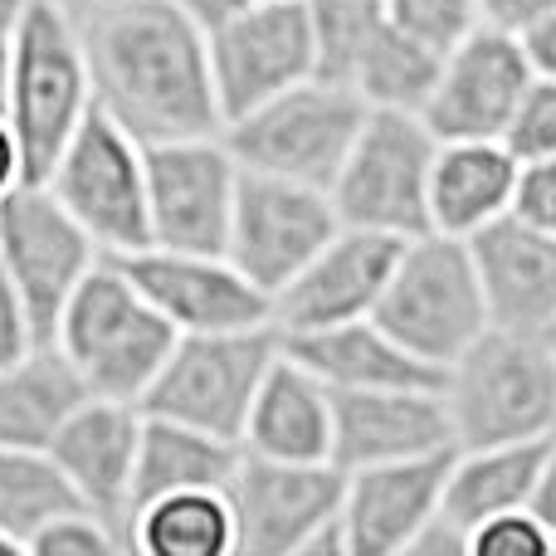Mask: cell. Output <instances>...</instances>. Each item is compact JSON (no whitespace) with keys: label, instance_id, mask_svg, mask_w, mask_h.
Segmentation results:
<instances>
[{"label":"cell","instance_id":"obj_26","mask_svg":"<svg viewBox=\"0 0 556 556\" xmlns=\"http://www.w3.org/2000/svg\"><path fill=\"white\" fill-rule=\"evenodd\" d=\"M84 376L54 342H39L29 356L0 366V444L49 450L64 420L88 401Z\"/></svg>","mask_w":556,"mask_h":556},{"label":"cell","instance_id":"obj_35","mask_svg":"<svg viewBox=\"0 0 556 556\" xmlns=\"http://www.w3.org/2000/svg\"><path fill=\"white\" fill-rule=\"evenodd\" d=\"M513 215H522L528 225L556 235V156L542 162H522L518 172V195H513Z\"/></svg>","mask_w":556,"mask_h":556},{"label":"cell","instance_id":"obj_20","mask_svg":"<svg viewBox=\"0 0 556 556\" xmlns=\"http://www.w3.org/2000/svg\"><path fill=\"white\" fill-rule=\"evenodd\" d=\"M142 450V405L88 395L49 444V459L78 493V503L103 513L127 538L132 528V473ZM132 552V547H127Z\"/></svg>","mask_w":556,"mask_h":556},{"label":"cell","instance_id":"obj_13","mask_svg":"<svg viewBox=\"0 0 556 556\" xmlns=\"http://www.w3.org/2000/svg\"><path fill=\"white\" fill-rule=\"evenodd\" d=\"M342 230L337 220L332 191L303 181H283V176H240V195H235L230 215V264L264 293H283L298 274L313 264L332 235Z\"/></svg>","mask_w":556,"mask_h":556},{"label":"cell","instance_id":"obj_31","mask_svg":"<svg viewBox=\"0 0 556 556\" xmlns=\"http://www.w3.org/2000/svg\"><path fill=\"white\" fill-rule=\"evenodd\" d=\"M25 552H35V556H113V552H127V538L103 513L74 503V508H64L59 518H49L45 528L29 538Z\"/></svg>","mask_w":556,"mask_h":556},{"label":"cell","instance_id":"obj_30","mask_svg":"<svg viewBox=\"0 0 556 556\" xmlns=\"http://www.w3.org/2000/svg\"><path fill=\"white\" fill-rule=\"evenodd\" d=\"M78 493L49 459V450H20V444H0V532L29 547L49 518L74 508Z\"/></svg>","mask_w":556,"mask_h":556},{"label":"cell","instance_id":"obj_18","mask_svg":"<svg viewBox=\"0 0 556 556\" xmlns=\"http://www.w3.org/2000/svg\"><path fill=\"white\" fill-rule=\"evenodd\" d=\"M123 264L176 332H230V327L274 323V298L235 269L230 254L147 244L142 254H127Z\"/></svg>","mask_w":556,"mask_h":556},{"label":"cell","instance_id":"obj_3","mask_svg":"<svg viewBox=\"0 0 556 556\" xmlns=\"http://www.w3.org/2000/svg\"><path fill=\"white\" fill-rule=\"evenodd\" d=\"M176 327L132 283L123 260H98L74 288L54 327V346L74 362L84 386L108 401H137L176 346Z\"/></svg>","mask_w":556,"mask_h":556},{"label":"cell","instance_id":"obj_29","mask_svg":"<svg viewBox=\"0 0 556 556\" xmlns=\"http://www.w3.org/2000/svg\"><path fill=\"white\" fill-rule=\"evenodd\" d=\"M440 49L425 45L420 35L401 29L386 10V20L371 29V39L362 45L352 64V78L346 84L366 98L371 108H405V113H420L425 98L434 88V74H440Z\"/></svg>","mask_w":556,"mask_h":556},{"label":"cell","instance_id":"obj_33","mask_svg":"<svg viewBox=\"0 0 556 556\" xmlns=\"http://www.w3.org/2000/svg\"><path fill=\"white\" fill-rule=\"evenodd\" d=\"M503 147H508L518 162L556 156V78H532V88L522 93L508 132H503Z\"/></svg>","mask_w":556,"mask_h":556},{"label":"cell","instance_id":"obj_23","mask_svg":"<svg viewBox=\"0 0 556 556\" xmlns=\"http://www.w3.org/2000/svg\"><path fill=\"white\" fill-rule=\"evenodd\" d=\"M283 346L313 376H323L332 391H391V386H440L444 381L440 366L420 362L376 317H356V323L283 337Z\"/></svg>","mask_w":556,"mask_h":556},{"label":"cell","instance_id":"obj_17","mask_svg":"<svg viewBox=\"0 0 556 556\" xmlns=\"http://www.w3.org/2000/svg\"><path fill=\"white\" fill-rule=\"evenodd\" d=\"M401 250L405 240H395V235L342 225L313 254V264L283 293H274V327L283 337H298V332H317V327L376 317V303H381L386 283H391Z\"/></svg>","mask_w":556,"mask_h":556},{"label":"cell","instance_id":"obj_27","mask_svg":"<svg viewBox=\"0 0 556 556\" xmlns=\"http://www.w3.org/2000/svg\"><path fill=\"white\" fill-rule=\"evenodd\" d=\"M240 454L244 450L235 440H220V434H205L181 420H162V415L142 410V450H137V473H132V518L147 503L166 498V493L225 489Z\"/></svg>","mask_w":556,"mask_h":556},{"label":"cell","instance_id":"obj_10","mask_svg":"<svg viewBox=\"0 0 556 556\" xmlns=\"http://www.w3.org/2000/svg\"><path fill=\"white\" fill-rule=\"evenodd\" d=\"M346 469L332 459L293 464L240 454L225 498L235 513V556H342L337 508H342Z\"/></svg>","mask_w":556,"mask_h":556},{"label":"cell","instance_id":"obj_2","mask_svg":"<svg viewBox=\"0 0 556 556\" xmlns=\"http://www.w3.org/2000/svg\"><path fill=\"white\" fill-rule=\"evenodd\" d=\"M440 391L459 450L556 434V352L547 332L489 327L469 352L444 366Z\"/></svg>","mask_w":556,"mask_h":556},{"label":"cell","instance_id":"obj_14","mask_svg":"<svg viewBox=\"0 0 556 556\" xmlns=\"http://www.w3.org/2000/svg\"><path fill=\"white\" fill-rule=\"evenodd\" d=\"M532 78L538 74L513 29L473 25L459 45L444 49L420 117L440 142H503Z\"/></svg>","mask_w":556,"mask_h":556},{"label":"cell","instance_id":"obj_1","mask_svg":"<svg viewBox=\"0 0 556 556\" xmlns=\"http://www.w3.org/2000/svg\"><path fill=\"white\" fill-rule=\"evenodd\" d=\"M93 98L142 147L225 127L211 35L181 0H117L84 25Z\"/></svg>","mask_w":556,"mask_h":556},{"label":"cell","instance_id":"obj_22","mask_svg":"<svg viewBox=\"0 0 556 556\" xmlns=\"http://www.w3.org/2000/svg\"><path fill=\"white\" fill-rule=\"evenodd\" d=\"M240 450L293 464L332 459V386L307 371L288 346L278 352L260 395H254Z\"/></svg>","mask_w":556,"mask_h":556},{"label":"cell","instance_id":"obj_39","mask_svg":"<svg viewBox=\"0 0 556 556\" xmlns=\"http://www.w3.org/2000/svg\"><path fill=\"white\" fill-rule=\"evenodd\" d=\"M532 513L547 522V532L556 538V434L542 450V469H538V489H532Z\"/></svg>","mask_w":556,"mask_h":556},{"label":"cell","instance_id":"obj_41","mask_svg":"<svg viewBox=\"0 0 556 556\" xmlns=\"http://www.w3.org/2000/svg\"><path fill=\"white\" fill-rule=\"evenodd\" d=\"M10 74H15V29H0V113L10 103Z\"/></svg>","mask_w":556,"mask_h":556},{"label":"cell","instance_id":"obj_9","mask_svg":"<svg viewBox=\"0 0 556 556\" xmlns=\"http://www.w3.org/2000/svg\"><path fill=\"white\" fill-rule=\"evenodd\" d=\"M45 186L64 201V211L93 235L108 260H127L152 244L147 225V147L117 117L93 103L78 123Z\"/></svg>","mask_w":556,"mask_h":556},{"label":"cell","instance_id":"obj_37","mask_svg":"<svg viewBox=\"0 0 556 556\" xmlns=\"http://www.w3.org/2000/svg\"><path fill=\"white\" fill-rule=\"evenodd\" d=\"M518 39H522V54H528L532 74H538V78H556V10L538 15L528 29H518Z\"/></svg>","mask_w":556,"mask_h":556},{"label":"cell","instance_id":"obj_8","mask_svg":"<svg viewBox=\"0 0 556 556\" xmlns=\"http://www.w3.org/2000/svg\"><path fill=\"white\" fill-rule=\"evenodd\" d=\"M440 137L420 113L371 108L332 181L337 220L415 240L430 230V176Z\"/></svg>","mask_w":556,"mask_h":556},{"label":"cell","instance_id":"obj_40","mask_svg":"<svg viewBox=\"0 0 556 556\" xmlns=\"http://www.w3.org/2000/svg\"><path fill=\"white\" fill-rule=\"evenodd\" d=\"M20 181H29V176H25V152H20V142H15L10 117L0 113V201H5Z\"/></svg>","mask_w":556,"mask_h":556},{"label":"cell","instance_id":"obj_15","mask_svg":"<svg viewBox=\"0 0 556 556\" xmlns=\"http://www.w3.org/2000/svg\"><path fill=\"white\" fill-rule=\"evenodd\" d=\"M211 68L225 123L317 74V35L307 0L244 5L211 29Z\"/></svg>","mask_w":556,"mask_h":556},{"label":"cell","instance_id":"obj_11","mask_svg":"<svg viewBox=\"0 0 556 556\" xmlns=\"http://www.w3.org/2000/svg\"><path fill=\"white\" fill-rule=\"evenodd\" d=\"M98 260L108 254L45 181H20L0 201V269L25 293L39 342H54L59 313Z\"/></svg>","mask_w":556,"mask_h":556},{"label":"cell","instance_id":"obj_19","mask_svg":"<svg viewBox=\"0 0 556 556\" xmlns=\"http://www.w3.org/2000/svg\"><path fill=\"white\" fill-rule=\"evenodd\" d=\"M459 450L454 420L440 386H391V391H332V464L420 459V454Z\"/></svg>","mask_w":556,"mask_h":556},{"label":"cell","instance_id":"obj_36","mask_svg":"<svg viewBox=\"0 0 556 556\" xmlns=\"http://www.w3.org/2000/svg\"><path fill=\"white\" fill-rule=\"evenodd\" d=\"M39 346V327H35V313H29L25 293L15 288V278L0 269V366L20 362Z\"/></svg>","mask_w":556,"mask_h":556},{"label":"cell","instance_id":"obj_34","mask_svg":"<svg viewBox=\"0 0 556 556\" xmlns=\"http://www.w3.org/2000/svg\"><path fill=\"white\" fill-rule=\"evenodd\" d=\"M469 556H556V538L532 508H518L473 528Z\"/></svg>","mask_w":556,"mask_h":556},{"label":"cell","instance_id":"obj_28","mask_svg":"<svg viewBox=\"0 0 556 556\" xmlns=\"http://www.w3.org/2000/svg\"><path fill=\"white\" fill-rule=\"evenodd\" d=\"M127 547L147 556H235L230 498L225 489L166 493L132 518Z\"/></svg>","mask_w":556,"mask_h":556},{"label":"cell","instance_id":"obj_12","mask_svg":"<svg viewBox=\"0 0 556 556\" xmlns=\"http://www.w3.org/2000/svg\"><path fill=\"white\" fill-rule=\"evenodd\" d=\"M244 166L220 132L147 147V225L156 250L225 254Z\"/></svg>","mask_w":556,"mask_h":556},{"label":"cell","instance_id":"obj_42","mask_svg":"<svg viewBox=\"0 0 556 556\" xmlns=\"http://www.w3.org/2000/svg\"><path fill=\"white\" fill-rule=\"evenodd\" d=\"M39 0H0V29H15Z\"/></svg>","mask_w":556,"mask_h":556},{"label":"cell","instance_id":"obj_38","mask_svg":"<svg viewBox=\"0 0 556 556\" xmlns=\"http://www.w3.org/2000/svg\"><path fill=\"white\" fill-rule=\"evenodd\" d=\"M483 10V25H498V29H528L538 15H547V10H556V0H479Z\"/></svg>","mask_w":556,"mask_h":556},{"label":"cell","instance_id":"obj_24","mask_svg":"<svg viewBox=\"0 0 556 556\" xmlns=\"http://www.w3.org/2000/svg\"><path fill=\"white\" fill-rule=\"evenodd\" d=\"M522 162L503 142H440L430 176V230L479 235L513 211Z\"/></svg>","mask_w":556,"mask_h":556},{"label":"cell","instance_id":"obj_45","mask_svg":"<svg viewBox=\"0 0 556 556\" xmlns=\"http://www.w3.org/2000/svg\"><path fill=\"white\" fill-rule=\"evenodd\" d=\"M547 342H552V352H556V323L547 327Z\"/></svg>","mask_w":556,"mask_h":556},{"label":"cell","instance_id":"obj_43","mask_svg":"<svg viewBox=\"0 0 556 556\" xmlns=\"http://www.w3.org/2000/svg\"><path fill=\"white\" fill-rule=\"evenodd\" d=\"M54 5H64L68 15H74L78 25H84L88 15H98V10H108V5H117V0H54Z\"/></svg>","mask_w":556,"mask_h":556},{"label":"cell","instance_id":"obj_4","mask_svg":"<svg viewBox=\"0 0 556 556\" xmlns=\"http://www.w3.org/2000/svg\"><path fill=\"white\" fill-rule=\"evenodd\" d=\"M366 113H371V103L352 84L313 74L303 84L283 88V93L264 98L250 113L230 117L220 137L244 172L332 191Z\"/></svg>","mask_w":556,"mask_h":556},{"label":"cell","instance_id":"obj_5","mask_svg":"<svg viewBox=\"0 0 556 556\" xmlns=\"http://www.w3.org/2000/svg\"><path fill=\"white\" fill-rule=\"evenodd\" d=\"M93 68H88L84 29L54 0H39L15 25V74H10L5 117L25 152V176L45 181L49 166L93 113Z\"/></svg>","mask_w":556,"mask_h":556},{"label":"cell","instance_id":"obj_7","mask_svg":"<svg viewBox=\"0 0 556 556\" xmlns=\"http://www.w3.org/2000/svg\"><path fill=\"white\" fill-rule=\"evenodd\" d=\"M278 352H283V332L274 323L230 327V332H181L156 381L147 386L142 410L240 444L250 405Z\"/></svg>","mask_w":556,"mask_h":556},{"label":"cell","instance_id":"obj_25","mask_svg":"<svg viewBox=\"0 0 556 556\" xmlns=\"http://www.w3.org/2000/svg\"><path fill=\"white\" fill-rule=\"evenodd\" d=\"M547 440L454 450L450 483H444V508H440L444 522L469 542L473 528H483L489 518L532 508V489H538V469H542V450H547Z\"/></svg>","mask_w":556,"mask_h":556},{"label":"cell","instance_id":"obj_21","mask_svg":"<svg viewBox=\"0 0 556 556\" xmlns=\"http://www.w3.org/2000/svg\"><path fill=\"white\" fill-rule=\"evenodd\" d=\"M473 269L483 283L493 327L547 332L556 323V235L528 225L522 215H498L469 235Z\"/></svg>","mask_w":556,"mask_h":556},{"label":"cell","instance_id":"obj_6","mask_svg":"<svg viewBox=\"0 0 556 556\" xmlns=\"http://www.w3.org/2000/svg\"><path fill=\"white\" fill-rule=\"evenodd\" d=\"M376 323L440 371L454 356L469 352L493 327L469 240L440 230L405 240L401 260L391 269V283L376 303Z\"/></svg>","mask_w":556,"mask_h":556},{"label":"cell","instance_id":"obj_16","mask_svg":"<svg viewBox=\"0 0 556 556\" xmlns=\"http://www.w3.org/2000/svg\"><path fill=\"white\" fill-rule=\"evenodd\" d=\"M450 464H454V450L346 469L342 508H337L342 556H401V552H410L415 538H420L444 508Z\"/></svg>","mask_w":556,"mask_h":556},{"label":"cell","instance_id":"obj_44","mask_svg":"<svg viewBox=\"0 0 556 556\" xmlns=\"http://www.w3.org/2000/svg\"><path fill=\"white\" fill-rule=\"evenodd\" d=\"M20 552H25V547H20L10 532H0V556H20Z\"/></svg>","mask_w":556,"mask_h":556},{"label":"cell","instance_id":"obj_32","mask_svg":"<svg viewBox=\"0 0 556 556\" xmlns=\"http://www.w3.org/2000/svg\"><path fill=\"white\" fill-rule=\"evenodd\" d=\"M386 10H391L395 25L420 35L425 45H434L440 54L459 45L473 25H483L479 0H386Z\"/></svg>","mask_w":556,"mask_h":556}]
</instances>
